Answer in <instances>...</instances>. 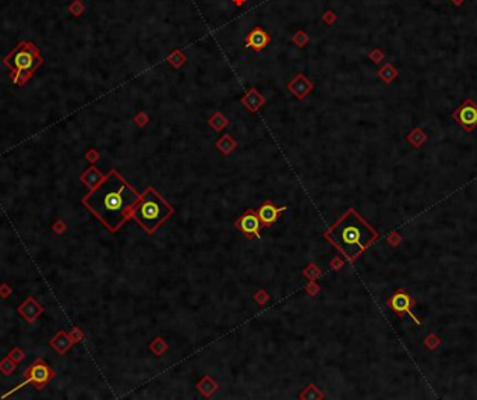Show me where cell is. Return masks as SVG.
Returning a JSON list of instances; mask_svg holds the SVG:
<instances>
[{"mask_svg":"<svg viewBox=\"0 0 477 400\" xmlns=\"http://www.w3.org/2000/svg\"><path fill=\"white\" fill-rule=\"evenodd\" d=\"M140 195L117 170L112 169L81 202L110 232L116 233L131 219V211Z\"/></svg>","mask_w":477,"mask_h":400,"instance_id":"6da1fadb","label":"cell"},{"mask_svg":"<svg viewBox=\"0 0 477 400\" xmlns=\"http://www.w3.org/2000/svg\"><path fill=\"white\" fill-rule=\"evenodd\" d=\"M378 236V232L354 208H349L326 230L324 238L349 262H354Z\"/></svg>","mask_w":477,"mask_h":400,"instance_id":"7a4b0ae2","label":"cell"},{"mask_svg":"<svg viewBox=\"0 0 477 400\" xmlns=\"http://www.w3.org/2000/svg\"><path fill=\"white\" fill-rule=\"evenodd\" d=\"M174 208L154 187L148 189L140 195V200L131 211V219H134L144 232L154 234L169 218L173 215Z\"/></svg>","mask_w":477,"mask_h":400,"instance_id":"3957f363","label":"cell"},{"mask_svg":"<svg viewBox=\"0 0 477 400\" xmlns=\"http://www.w3.org/2000/svg\"><path fill=\"white\" fill-rule=\"evenodd\" d=\"M44 63L39 49L28 41H21L3 59V65L10 70L11 81L16 85H25L38 67Z\"/></svg>","mask_w":477,"mask_h":400,"instance_id":"277c9868","label":"cell"},{"mask_svg":"<svg viewBox=\"0 0 477 400\" xmlns=\"http://www.w3.org/2000/svg\"><path fill=\"white\" fill-rule=\"evenodd\" d=\"M54 375L56 373L49 367L48 362L42 358H37L24 373V378L27 379V384H33L37 389H42L50 382V379L54 378Z\"/></svg>","mask_w":477,"mask_h":400,"instance_id":"5b68a950","label":"cell"},{"mask_svg":"<svg viewBox=\"0 0 477 400\" xmlns=\"http://www.w3.org/2000/svg\"><path fill=\"white\" fill-rule=\"evenodd\" d=\"M458 126L467 133H472L477 127V105L472 99H466L452 114Z\"/></svg>","mask_w":477,"mask_h":400,"instance_id":"8992f818","label":"cell"},{"mask_svg":"<svg viewBox=\"0 0 477 400\" xmlns=\"http://www.w3.org/2000/svg\"><path fill=\"white\" fill-rule=\"evenodd\" d=\"M414 304H416V301L413 300L412 296L406 290H403V289H398L388 300V305H390L396 315L402 317L403 314H407L416 324L420 325V321L412 313V307Z\"/></svg>","mask_w":477,"mask_h":400,"instance_id":"52a82bcc","label":"cell"},{"mask_svg":"<svg viewBox=\"0 0 477 400\" xmlns=\"http://www.w3.org/2000/svg\"><path fill=\"white\" fill-rule=\"evenodd\" d=\"M261 226H262V225H261L258 213H257L254 209H247V211L244 212L243 215L236 221V223H234V227L238 229L247 238H261Z\"/></svg>","mask_w":477,"mask_h":400,"instance_id":"ba28073f","label":"cell"},{"mask_svg":"<svg viewBox=\"0 0 477 400\" xmlns=\"http://www.w3.org/2000/svg\"><path fill=\"white\" fill-rule=\"evenodd\" d=\"M286 88L287 91L297 98L299 101H304L306 97L310 95L311 91L314 89V84H313V81H311L306 74L299 73V74H296V76L293 77L290 81L287 82Z\"/></svg>","mask_w":477,"mask_h":400,"instance_id":"9c48e42d","label":"cell"},{"mask_svg":"<svg viewBox=\"0 0 477 400\" xmlns=\"http://www.w3.org/2000/svg\"><path fill=\"white\" fill-rule=\"evenodd\" d=\"M271 41V35L266 33L265 29H262L261 27H254L246 35L244 44H246L247 48L253 49L255 53H260V52H262V50L268 46V44H270Z\"/></svg>","mask_w":477,"mask_h":400,"instance_id":"30bf717a","label":"cell"},{"mask_svg":"<svg viewBox=\"0 0 477 400\" xmlns=\"http://www.w3.org/2000/svg\"><path fill=\"white\" fill-rule=\"evenodd\" d=\"M285 211H286V206L278 208L271 200H266L265 202L258 208L257 213H258V218H260L261 225L264 227H270L277 222L278 218L281 217Z\"/></svg>","mask_w":477,"mask_h":400,"instance_id":"8fae6325","label":"cell"},{"mask_svg":"<svg viewBox=\"0 0 477 400\" xmlns=\"http://www.w3.org/2000/svg\"><path fill=\"white\" fill-rule=\"evenodd\" d=\"M240 102L243 105L244 108L249 110L250 113H257L264 105L266 103L265 97L258 92V89L255 87H251L250 89L246 91L243 97L240 98Z\"/></svg>","mask_w":477,"mask_h":400,"instance_id":"7c38bea8","label":"cell"},{"mask_svg":"<svg viewBox=\"0 0 477 400\" xmlns=\"http://www.w3.org/2000/svg\"><path fill=\"white\" fill-rule=\"evenodd\" d=\"M44 313V309L39 305V303L34 297H28L24 303L18 307V314L22 315L28 324H33L35 319L38 318L41 314Z\"/></svg>","mask_w":477,"mask_h":400,"instance_id":"4fadbf2b","label":"cell"},{"mask_svg":"<svg viewBox=\"0 0 477 400\" xmlns=\"http://www.w3.org/2000/svg\"><path fill=\"white\" fill-rule=\"evenodd\" d=\"M73 345H74V341L71 339V336L69 333H66L65 330H60L59 333L50 341V346L53 347L54 350L59 354H62V356L69 352Z\"/></svg>","mask_w":477,"mask_h":400,"instance_id":"5bb4252c","label":"cell"},{"mask_svg":"<svg viewBox=\"0 0 477 400\" xmlns=\"http://www.w3.org/2000/svg\"><path fill=\"white\" fill-rule=\"evenodd\" d=\"M195 388H197V390H200V393L204 396V397H211L218 390L219 385H218L217 381L212 378V377L205 375V377H202V378L195 384Z\"/></svg>","mask_w":477,"mask_h":400,"instance_id":"9a60e30c","label":"cell"},{"mask_svg":"<svg viewBox=\"0 0 477 400\" xmlns=\"http://www.w3.org/2000/svg\"><path fill=\"white\" fill-rule=\"evenodd\" d=\"M103 178H105V176H103V174L101 173V172H99L95 166L88 168L87 170H85V172L80 176V180H81L82 183L85 184L90 190L95 189L98 184L102 181Z\"/></svg>","mask_w":477,"mask_h":400,"instance_id":"2e32d148","label":"cell"},{"mask_svg":"<svg viewBox=\"0 0 477 400\" xmlns=\"http://www.w3.org/2000/svg\"><path fill=\"white\" fill-rule=\"evenodd\" d=\"M237 142L230 134H223L218 141H215V148L222 152L225 157L230 155L236 149Z\"/></svg>","mask_w":477,"mask_h":400,"instance_id":"e0dca14e","label":"cell"},{"mask_svg":"<svg viewBox=\"0 0 477 400\" xmlns=\"http://www.w3.org/2000/svg\"><path fill=\"white\" fill-rule=\"evenodd\" d=\"M206 125L211 127L212 130L217 131V133H221L223 129H226L229 126V119L228 117H225V114L222 112H214L211 114V117L206 120Z\"/></svg>","mask_w":477,"mask_h":400,"instance_id":"ac0fdd59","label":"cell"},{"mask_svg":"<svg viewBox=\"0 0 477 400\" xmlns=\"http://www.w3.org/2000/svg\"><path fill=\"white\" fill-rule=\"evenodd\" d=\"M166 61H168L169 65L172 66L173 69L179 70V69H182V67L185 66L186 61H187V56H186L179 48H176L166 56Z\"/></svg>","mask_w":477,"mask_h":400,"instance_id":"d6986e66","label":"cell"},{"mask_svg":"<svg viewBox=\"0 0 477 400\" xmlns=\"http://www.w3.org/2000/svg\"><path fill=\"white\" fill-rule=\"evenodd\" d=\"M299 397H300L302 400H304V399H306V400H322L324 397H325V396H324V393H322V392H321V390L318 389V388H317L314 384H309L307 386H306V388H304L303 392L300 393V396H299Z\"/></svg>","mask_w":477,"mask_h":400,"instance_id":"ffe728a7","label":"cell"},{"mask_svg":"<svg viewBox=\"0 0 477 400\" xmlns=\"http://www.w3.org/2000/svg\"><path fill=\"white\" fill-rule=\"evenodd\" d=\"M168 347L169 346L168 343H166V341H165L163 337H161V336H157V337L150 343V350H151L155 356H162L163 353H166Z\"/></svg>","mask_w":477,"mask_h":400,"instance_id":"44dd1931","label":"cell"},{"mask_svg":"<svg viewBox=\"0 0 477 400\" xmlns=\"http://www.w3.org/2000/svg\"><path fill=\"white\" fill-rule=\"evenodd\" d=\"M292 42L296 45L299 49L306 48V46H307V45H309V42H310L309 33H306L304 29H297L296 33L293 34Z\"/></svg>","mask_w":477,"mask_h":400,"instance_id":"7402d4cb","label":"cell"},{"mask_svg":"<svg viewBox=\"0 0 477 400\" xmlns=\"http://www.w3.org/2000/svg\"><path fill=\"white\" fill-rule=\"evenodd\" d=\"M303 275L307 281H317L322 275V270H321V268L317 264L310 262L309 265L306 266V269L303 270Z\"/></svg>","mask_w":477,"mask_h":400,"instance_id":"603a6c76","label":"cell"},{"mask_svg":"<svg viewBox=\"0 0 477 400\" xmlns=\"http://www.w3.org/2000/svg\"><path fill=\"white\" fill-rule=\"evenodd\" d=\"M378 77H380L385 84H390L396 77V70L394 69V66L392 65H385L382 69L378 70Z\"/></svg>","mask_w":477,"mask_h":400,"instance_id":"cb8c5ba5","label":"cell"},{"mask_svg":"<svg viewBox=\"0 0 477 400\" xmlns=\"http://www.w3.org/2000/svg\"><path fill=\"white\" fill-rule=\"evenodd\" d=\"M16 370V362L11 360L10 357H3L2 361H0V373L5 374V375H10L14 373Z\"/></svg>","mask_w":477,"mask_h":400,"instance_id":"d4e9b609","label":"cell"},{"mask_svg":"<svg viewBox=\"0 0 477 400\" xmlns=\"http://www.w3.org/2000/svg\"><path fill=\"white\" fill-rule=\"evenodd\" d=\"M69 11H70L71 16L74 17H80L84 14V11H85V6L82 3L81 0H73L69 6Z\"/></svg>","mask_w":477,"mask_h":400,"instance_id":"484cf974","label":"cell"},{"mask_svg":"<svg viewBox=\"0 0 477 400\" xmlns=\"http://www.w3.org/2000/svg\"><path fill=\"white\" fill-rule=\"evenodd\" d=\"M253 300H254L258 305H265V304L270 301V294H268V292H266L265 289H258V290L253 294Z\"/></svg>","mask_w":477,"mask_h":400,"instance_id":"4316f807","label":"cell"},{"mask_svg":"<svg viewBox=\"0 0 477 400\" xmlns=\"http://www.w3.org/2000/svg\"><path fill=\"white\" fill-rule=\"evenodd\" d=\"M134 123H136L138 127L144 129V127H145V126L150 123V116H148V113H146V112L141 110V112H138V113L134 116Z\"/></svg>","mask_w":477,"mask_h":400,"instance_id":"83f0119b","label":"cell"},{"mask_svg":"<svg viewBox=\"0 0 477 400\" xmlns=\"http://www.w3.org/2000/svg\"><path fill=\"white\" fill-rule=\"evenodd\" d=\"M9 357L17 364V362L22 361V358L25 357V354H24V352H22L20 347H13L10 350V353H9Z\"/></svg>","mask_w":477,"mask_h":400,"instance_id":"f1b7e54d","label":"cell"},{"mask_svg":"<svg viewBox=\"0 0 477 400\" xmlns=\"http://www.w3.org/2000/svg\"><path fill=\"white\" fill-rule=\"evenodd\" d=\"M321 20H322V22H325L326 25H332V24L338 20V16H336L332 10H326L324 11V14L321 16Z\"/></svg>","mask_w":477,"mask_h":400,"instance_id":"f546056e","label":"cell"},{"mask_svg":"<svg viewBox=\"0 0 477 400\" xmlns=\"http://www.w3.org/2000/svg\"><path fill=\"white\" fill-rule=\"evenodd\" d=\"M320 285L315 281H309V283L306 285V292L309 293L310 296H317V294L320 293Z\"/></svg>","mask_w":477,"mask_h":400,"instance_id":"4dcf8cb0","label":"cell"},{"mask_svg":"<svg viewBox=\"0 0 477 400\" xmlns=\"http://www.w3.org/2000/svg\"><path fill=\"white\" fill-rule=\"evenodd\" d=\"M85 159H87L88 162L95 163L101 159V153H99L95 148H91V149H88V151L85 152Z\"/></svg>","mask_w":477,"mask_h":400,"instance_id":"1f68e13d","label":"cell"},{"mask_svg":"<svg viewBox=\"0 0 477 400\" xmlns=\"http://www.w3.org/2000/svg\"><path fill=\"white\" fill-rule=\"evenodd\" d=\"M69 335L71 336V339L74 341V343L84 339V333H82V330L80 329V328H76V326H74V328L70 330V333H69Z\"/></svg>","mask_w":477,"mask_h":400,"instance_id":"d6a6232c","label":"cell"},{"mask_svg":"<svg viewBox=\"0 0 477 400\" xmlns=\"http://www.w3.org/2000/svg\"><path fill=\"white\" fill-rule=\"evenodd\" d=\"M369 56H370V59L373 60L374 63H380L381 60L384 59V54H382V52H381L380 49H374V50H371Z\"/></svg>","mask_w":477,"mask_h":400,"instance_id":"836d02e7","label":"cell"},{"mask_svg":"<svg viewBox=\"0 0 477 400\" xmlns=\"http://www.w3.org/2000/svg\"><path fill=\"white\" fill-rule=\"evenodd\" d=\"M52 229H53V232L56 233V234H63V233L66 232L67 226H66V223L63 222V221H57L56 223H53Z\"/></svg>","mask_w":477,"mask_h":400,"instance_id":"e575fe53","label":"cell"},{"mask_svg":"<svg viewBox=\"0 0 477 400\" xmlns=\"http://www.w3.org/2000/svg\"><path fill=\"white\" fill-rule=\"evenodd\" d=\"M343 265H345V262H343V260H341L339 257L332 258L331 262H330V266H331L334 270H341L342 268H343Z\"/></svg>","mask_w":477,"mask_h":400,"instance_id":"d590c367","label":"cell"},{"mask_svg":"<svg viewBox=\"0 0 477 400\" xmlns=\"http://www.w3.org/2000/svg\"><path fill=\"white\" fill-rule=\"evenodd\" d=\"M11 294V287L7 283H2L0 285V297L7 298Z\"/></svg>","mask_w":477,"mask_h":400,"instance_id":"8d00e7d4","label":"cell"},{"mask_svg":"<svg viewBox=\"0 0 477 400\" xmlns=\"http://www.w3.org/2000/svg\"><path fill=\"white\" fill-rule=\"evenodd\" d=\"M233 2L234 6H237V7H243L246 3H247V0H232Z\"/></svg>","mask_w":477,"mask_h":400,"instance_id":"74e56055","label":"cell"}]
</instances>
